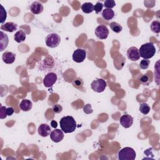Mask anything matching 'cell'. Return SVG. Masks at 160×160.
Masks as SVG:
<instances>
[{
	"label": "cell",
	"instance_id": "6",
	"mask_svg": "<svg viewBox=\"0 0 160 160\" xmlns=\"http://www.w3.org/2000/svg\"><path fill=\"white\" fill-rule=\"evenodd\" d=\"M109 31L106 26L101 24L98 26L95 29L96 37L100 39H105L108 38Z\"/></svg>",
	"mask_w": 160,
	"mask_h": 160
},
{
	"label": "cell",
	"instance_id": "10",
	"mask_svg": "<svg viewBox=\"0 0 160 160\" xmlns=\"http://www.w3.org/2000/svg\"><path fill=\"white\" fill-rule=\"evenodd\" d=\"M50 138L53 142H59L64 138L63 131L59 129H54V130L51 132Z\"/></svg>",
	"mask_w": 160,
	"mask_h": 160
},
{
	"label": "cell",
	"instance_id": "24",
	"mask_svg": "<svg viewBox=\"0 0 160 160\" xmlns=\"http://www.w3.org/2000/svg\"><path fill=\"white\" fill-rule=\"evenodd\" d=\"M149 64H150V61L149 60L143 59L142 60H141L140 61V63H139L140 68L142 69H146L147 68H148V67L149 66Z\"/></svg>",
	"mask_w": 160,
	"mask_h": 160
},
{
	"label": "cell",
	"instance_id": "28",
	"mask_svg": "<svg viewBox=\"0 0 160 160\" xmlns=\"http://www.w3.org/2000/svg\"><path fill=\"white\" fill-rule=\"evenodd\" d=\"M6 108L5 106H1V109H0V118L1 119H4L6 118L7 113H6Z\"/></svg>",
	"mask_w": 160,
	"mask_h": 160
},
{
	"label": "cell",
	"instance_id": "13",
	"mask_svg": "<svg viewBox=\"0 0 160 160\" xmlns=\"http://www.w3.org/2000/svg\"><path fill=\"white\" fill-rule=\"evenodd\" d=\"M2 59L3 62L6 64H12L15 61L16 55L12 52L6 51L3 53L2 56Z\"/></svg>",
	"mask_w": 160,
	"mask_h": 160
},
{
	"label": "cell",
	"instance_id": "23",
	"mask_svg": "<svg viewBox=\"0 0 160 160\" xmlns=\"http://www.w3.org/2000/svg\"><path fill=\"white\" fill-rule=\"evenodd\" d=\"M139 111L143 114H148L150 111V107L148 104L145 102L141 103L139 106Z\"/></svg>",
	"mask_w": 160,
	"mask_h": 160
},
{
	"label": "cell",
	"instance_id": "11",
	"mask_svg": "<svg viewBox=\"0 0 160 160\" xmlns=\"http://www.w3.org/2000/svg\"><path fill=\"white\" fill-rule=\"evenodd\" d=\"M119 121L123 128H129L133 123V118L129 114H124L121 117Z\"/></svg>",
	"mask_w": 160,
	"mask_h": 160
},
{
	"label": "cell",
	"instance_id": "8",
	"mask_svg": "<svg viewBox=\"0 0 160 160\" xmlns=\"http://www.w3.org/2000/svg\"><path fill=\"white\" fill-rule=\"evenodd\" d=\"M57 75L54 72L48 73L43 79V84L46 88L51 87L57 80Z\"/></svg>",
	"mask_w": 160,
	"mask_h": 160
},
{
	"label": "cell",
	"instance_id": "29",
	"mask_svg": "<svg viewBox=\"0 0 160 160\" xmlns=\"http://www.w3.org/2000/svg\"><path fill=\"white\" fill-rule=\"evenodd\" d=\"M140 81L141 82L142 84L144 85H148L149 83V78L147 74H143L141 78H140Z\"/></svg>",
	"mask_w": 160,
	"mask_h": 160
},
{
	"label": "cell",
	"instance_id": "12",
	"mask_svg": "<svg viewBox=\"0 0 160 160\" xmlns=\"http://www.w3.org/2000/svg\"><path fill=\"white\" fill-rule=\"evenodd\" d=\"M30 10L32 14H39L42 12L43 6L41 2L38 1H34L30 6Z\"/></svg>",
	"mask_w": 160,
	"mask_h": 160
},
{
	"label": "cell",
	"instance_id": "17",
	"mask_svg": "<svg viewBox=\"0 0 160 160\" xmlns=\"http://www.w3.org/2000/svg\"><path fill=\"white\" fill-rule=\"evenodd\" d=\"M32 107V102L30 100L24 99L19 104L20 109L23 111H29Z\"/></svg>",
	"mask_w": 160,
	"mask_h": 160
},
{
	"label": "cell",
	"instance_id": "20",
	"mask_svg": "<svg viewBox=\"0 0 160 160\" xmlns=\"http://www.w3.org/2000/svg\"><path fill=\"white\" fill-rule=\"evenodd\" d=\"M26 33L23 31H17L14 36V39L15 41H16L18 43H20L21 42H23L26 39Z\"/></svg>",
	"mask_w": 160,
	"mask_h": 160
},
{
	"label": "cell",
	"instance_id": "27",
	"mask_svg": "<svg viewBox=\"0 0 160 160\" xmlns=\"http://www.w3.org/2000/svg\"><path fill=\"white\" fill-rule=\"evenodd\" d=\"M103 6L104 5L102 3L100 2H97L96 4L94 6V11H95L96 14H98L102 10Z\"/></svg>",
	"mask_w": 160,
	"mask_h": 160
},
{
	"label": "cell",
	"instance_id": "34",
	"mask_svg": "<svg viewBox=\"0 0 160 160\" xmlns=\"http://www.w3.org/2000/svg\"><path fill=\"white\" fill-rule=\"evenodd\" d=\"M51 126H52V128H54L55 129V128H56L57 126H58V123H57L56 121L52 120V121H51Z\"/></svg>",
	"mask_w": 160,
	"mask_h": 160
},
{
	"label": "cell",
	"instance_id": "1",
	"mask_svg": "<svg viewBox=\"0 0 160 160\" xmlns=\"http://www.w3.org/2000/svg\"><path fill=\"white\" fill-rule=\"evenodd\" d=\"M61 130L65 133H71L76 128V122L74 118L71 116L62 117L59 121Z\"/></svg>",
	"mask_w": 160,
	"mask_h": 160
},
{
	"label": "cell",
	"instance_id": "25",
	"mask_svg": "<svg viewBox=\"0 0 160 160\" xmlns=\"http://www.w3.org/2000/svg\"><path fill=\"white\" fill-rule=\"evenodd\" d=\"M116 6V2L114 0H107L104 3V6L107 9H112Z\"/></svg>",
	"mask_w": 160,
	"mask_h": 160
},
{
	"label": "cell",
	"instance_id": "14",
	"mask_svg": "<svg viewBox=\"0 0 160 160\" xmlns=\"http://www.w3.org/2000/svg\"><path fill=\"white\" fill-rule=\"evenodd\" d=\"M38 133L42 137H47L50 135L51 128L47 124H41L38 129Z\"/></svg>",
	"mask_w": 160,
	"mask_h": 160
},
{
	"label": "cell",
	"instance_id": "31",
	"mask_svg": "<svg viewBox=\"0 0 160 160\" xmlns=\"http://www.w3.org/2000/svg\"><path fill=\"white\" fill-rule=\"evenodd\" d=\"M52 109V111H53L54 112H55V113H59V112H61L62 111V107L60 104H57L53 105Z\"/></svg>",
	"mask_w": 160,
	"mask_h": 160
},
{
	"label": "cell",
	"instance_id": "5",
	"mask_svg": "<svg viewBox=\"0 0 160 160\" xmlns=\"http://www.w3.org/2000/svg\"><path fill=\"white\" fill-rule=\"evenodd\" d=\"M106 86V82L105 81V80L101 78L95 79L91 84V89L96 92H103L105 90Z\"/></svg>",
	"mask_w": 160,
	"mask_h": 160
},
{
	"label": "cell",
	"instance_id": "4",
	"mask_svg": "<svg viewBox=\"0 0 160 160\" xmlns=\"http://www.w3.org/2000/svg\"><path fill=\"white\" fill-rule=\"evenodd\" d=\"M61 42L60 36L56 33H51L46 38V44L47 46L51 48H54L58 46Z\"/></svg>",
	"mask_w": 160,
	"mask_h": 160
},
{
	"label": "cell",
	"instance_id": "30",
	"mask_svg": "<svg viewBox=\"0 0 160 160\" xmlns=\"http://www.w3.org/2000/svg\"><path fill=\"white\" fill-rule=\"evenodd\" d=\"M83 111L87 114H91L92 112V109L91 108V105L90 104H86L84 107H83Z\"/></svg>",
	"mask_w": 160,
	"mask_h": 160
},
{
	"label": "cell",
	"instance_id": "18",
	"mask_svg": "<svg viewBox=\"0 0 160 160\" xmlns=\"http://www.w3.org/2000/svg\"><path fill=\"white\" fill-rule=\"evenodd\" d=\"M102 18L107 21L112 19L114 16V12L112 9H104L102 12Z\"/></svg>",
	"mask_w": 160,
	"mask_h": 160
},
{
	"label": "cell",
	"instance_id": "21",
	"mask_svg": "<svg viewBox=\"0 0 160 160\" xmlns=\"http://www.w3.org/2000/svg\"><path fill=\"white\" fill-rule=\"evenodd\" d=\"M109 26H110V28H111V30L113 32H116V33H119L122 31V26L119 24L117 23L116 22H111Z\"/></svg>",
	"mask_w": 160,
	"mask_h": 160
},
{
	"label": "cell",
	"instance_id": "2",
	"mask_svg": "<svg viewBox=\"0 0 160 160\" xmlns=\"http://www.w3.org/2000/svg\"><path fill=\"white\" fill-rule=\"evenodd\" d=\"M140 57L145 59L152 58L156 53V48L152 42H146L141 45L139 49Z\"/></svg>",
	"mask_w": 160,
	"mask_h": 160
},
{
	"label": "cell",
	"instance_id": "9",
	"mask_svg": "<svg viewBox=\"0 0 160 160\" xmlns=\"http://www.w3.org/2000/svg\"><path fill=\"white\" fill-rule=\"evenodd\" d=\"M128 58L132 61H136L139 59L140 55L139 49L136 47H131L127 51Z\"/></svg>",
	"mask_w": 160,
	"mask_h": 160
},
{
	"label": "cell",
	"instance_id": "7",
	"mask_svg": "<svg viewBox=\"0 0 160 160\" xmlns=\"http://www.w3.org/2000/svg\"><path fill=\"white\" fill-rule=\"evenodd\" d=\"M86 58V52L84 49L78 48L72 54V60L76 62H82Z\"/></svg>",
	"mask_w": 160,
	"mask_h": 160
},
{
	"label": "cell",
	"instance_id": "19",
	"mask_svg": "<svg viewBox=\"0 0 160 160\" xmlns=\"http://www.w3.org/2000/svg\"><path fill=\"white\" fill-rule=\"evenodd\" d=\"M81 8L84 13L89 14L94 11V5L91 2H84L81 5Z\"/></svg>",
	"mask_w": 160,
	"mask_h": 160
},
{
	"label": "cell",
	"instance_id": "32",
	"mask_svg": "<svg viewBox=\"0 0 160 160\" xmlns=\"http://www.w3.org/2000/svg\"><path fill=\"white\" fill-rule=\"evenodd\" d=\"M79 85H81V86H82V85H83V82H82V81L81 79H77V80H75V81L73 82V86H74V87L78 88V86H79Z\"/></svg>",
	"mask_w": 160,
	"mask_h": 160
},
{
	"label": "cell",
	"instance_id": "16",
	"mask_svg": "<svg viewBox=\"0 0 160 160\" xmlns=\"http://www.w3.org/2000/svg\"><path fill=\"white\" fill-rule=\"evenodd\" d=\"M0 51H3L5 48H6V47L8 46V42H9V39H8V37L7 36L6 34L4 33L2 31L0 32Z\"/></svg>",
	"mask_w": 160,
	"mask_h": 160
},
{
	"label": "cell",
	"instance_id": "26",
	"mask_svg": "<svg viewBox=\"0 0 160 160\" xmlns=\"http://www.w3.org/2000/svg\"><path fill=\"white\" fill-rule=\"evenodd\" d=\"M0 7H1V23H3L4 22V21L6 20V17H7V12L6 11V10L4 9V7L0 4Z\"/></svg>",
	"mask_w": 160,
	"mask_h": 160
},
{
	"label": "cell",
	"instance_id": "3",
	"mask_svg": "<svg viewBox=\"0 0 160 160\" xmlns=\"http://www.w3.org/2000/svg\"><path fill=\"white\" fill-rule=\"evenodd\" d=\"M136 156L135 151L129 147L124 148L118 152V159L119 160H134Z\"/></svg>",
	"mask_w": 160,
	"mask_h": 160
},
{
	"label": "cell",
	"instance_id": "33",
	"mask_svg": "<svg viewBox=\"0 0 160 160\" xmlns=\"http://www.w3.org/2000/svg\"><path fill=\"white\" fill-rule=\"evenodd\" d=\"M6 113L8 116H11L14 113V109L12 107L6 108Z\"/></svg>",
	"mask_w": 160,
	"mask_h": 160
},
{
	"label": "cell",
	"instance_id": "22",
	"mask_svg": "<svg viewBox=\"0 0 160 160\" xmlns=\"http://www.w3.org/2000/svg\"><path fill=\"white\" fill-rule=\"evenodd\" d=\"M151 29L155 33L160 32V22L158 21H154L151 24Z\"/></svg>",
	"mask_w": 160,
	"mask_h": 160
},
{
	"label": "cell",
	"instance_id": "15",
	"mask_svg": "<svg viewBox=\"0 0 160 160\" xmlns=\"http://www.w3.org/2000/svg\"><path fill=\"white\" fill-rule=\"evenodd\" d=\"M18 25L13 22H8L5 24H3L1 26V29L4 30L5 31L9 32H12L14 31L17 30Z\"/></svg>",
	"mask_w": 160,
	"mask_h": 160
}]
</instances>
